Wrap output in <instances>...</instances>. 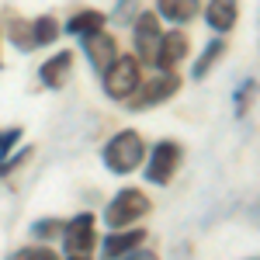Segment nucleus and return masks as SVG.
<instances>
[{
	"mask_svg": "<svg viewBox=\"0 0 260 260\" xmlns=\"http://www.w3.org/2000/svg\"><path fill=\"white\" fill-rule=\"evenodd\" d=\"M101 156H104V167H108L111 174H132L142 163V156H146L142 136L136 128H125V132H118V136L108 139V146H104Z\"/></svg>",
	"mask_w": 260,
	"mask_h": 260,
	"instance_id": "nucleus-1",
	"label": "nucleus"
},
{
	"mask_svg": "<svg viewBox=\"0 0 260 260\" xmlns=\"http://www.w3.org/2000/svg\"><path fill=\"white\" fill-rule=\"evenodd\" d=\"M101 83H104V94H108L111 101H128L142 83L139 59H132V56H115V59L104 66Z\"/></svg>",
	"mask_w": 260,
	"mask_h": 260,
	"instance_id": "nucleus-2",
	"label": "nucleus"
},
{
	"mask_svg": "<svg viewBox=\"0 0 260 260\" xmlns=\"http://www.w3.org/2000/svg\"><path fill=\"white\" fill-rule=\"evenodd\" d=\"M146 212H149V198H146L142 191H136V187H125V191H118L115 201L104 208V222H108L111 229H121V225H128V222L142 219Z\"/></svg>",
	"mask_w": 260,
	"mask_h": 260,
	"instance_id": "nucleus-3",
	"label": "nucleus"
},
{
	"mask_svg": "<svg viewBox=\"0 0 260 260\" xmlns=\"http://www.w3.org/2000/svg\"><path fill=\"white\" fill-rule=\"evenodd\" d=\"M94 250V215L80 212L62 225V253L66 257H90Z\"/></svg>",
	"mask_w": 260,
	"mask_h": 260,
	"instance_id": "nucleus-4",
	"label": "nucleus"
},
{
	"mask_svg": "<svg viewBox=\"0 0 260 260\" xmlns=\"http://www.w3.org/2000/svg\"><path fill=\"white\" fill-rule=\"evenodd\" d=\"M142 94H132L128 98V108L132 111H146V108H156L160 101L174 98L180 90V77L177 73H170V70H163V77H156V80H149L146 87H139Z\"/></svg>",
	"mask_w": 260,
	"mask_h": 260,
	"instance_id": "nucleus-5",
	"label": "nucleus"
},
{
	"mask_svg": "<svg viewBox=\"0 0 260 260\" xmlns=\"http://www.w3.org/2000/svg\"><path fill=\"white\" fill-rule=\"evenodd\" d=\"M177 163H180V146L177 142H170V139L156 142L153 153H149V163H146V180H153V184H170Z\"/></svg>",
	"mask_w": 260,
	"mask_h": 260,
	"instance_id": "nucleus-6",
	"label": "nucleus"
},
{
	"mask_svg": "<svg viewBox=\"0 0 260 260\" xmlns=\"http://www.w3.org/2000/svg\"><path fill=\"white\" fill-rule=\"evenodd\" d=\"M80 39H83V52H87L90 66H94L98 73H104V66L118 56V42H115V35H108L104 28H94V31H87V35H80Z\"/></svg>",
	"mask_w": 260,
	"mask_h": 260,
	"instance_id": "nucleus-7",
	"label": "nucleus"
},
{
	"mask_svg": "<svg viewBox=\"0 0 260 260\" xmlns=\"http://www.w3.org/2000/svg\"><path fill=\"white\" fill-rule=\"evenodd\" d=\"M160 21L156 14H149V11H142L139 18H136V52H139V59L153 62L156 59V45H160Z\"/></svg>",
	"mask_w": 260,
	"mask_h": 260,
	"instance_id": "nucleus-8",
	"label": "nucleus"
},
{
	"mask_svg": "<svg viewBox=\"0 0 260 260\" xmlns=\"http://www.w3.org/2000/svg\"><path fill=\"white\" fill-rule=\"evenodd\" d=\"M187 49H191V42H187L184 31L160 35V45H156V59H153V66H160V70H174V66L187 56Z\"/></svg>",
	"mask_w": 260,
	"mask_h": 260,
	"instance_id": "nucleus-9",
	"label": "nucleus"
},
{
	"mask_svg": "<svg viewBox=\"0 0 260 260\" xmlns=\"http://www.w3.org/2000/svg\"><path fill=\"white\" fill-rule=\"evenodd\" d=\"M236 18H240L236 0H208V7H205V21L212 31H229L236 24Z\"/></svg>",
	"mask_w": 260,
	"mask_h": 260,
	"instance_id": "nucleus-10",
	"label": "nucleus"
},
{
	"mask_svg": "<svg viewBox=\"0 0 260 260\" xmlns=\"http://www.w3.org/2000/svg\"><path fill=\"white\" fill-rule=\"evenodd\" d=\"M146 240V233L142 229H132V233H121L115 229L108 240H104V257H128V253H136Z\"/></svg>",
	"mask_w": 260,
	"mask_h": 260,
	"instance_id": "nucleus-11",
	"label": "nucleus"
},
{
	"mask_svg": "<svg viewBox=\"0 0 260 260\" xmlns=\"http://www.w3.org/2000/svg\"><path fill=\"white\" fill-rule=\"evenodd\" d=\"M70 66H73V52H56L49 62H42L39 70V80L45 83V87H62V80L70 77Z\"/></svg>",
	"mask_w": 260,
	"mask_h": 260,
	"instance_id": "nucleus-12",
	"label": "nucleus"
},
{
	"mask_svg": "<svg viewBox=\"0 0 260 260\" xmlns=\"http://www.w3.org/2000/svg\"><path fill=\"white\" fill-rule=\"evenodd\" d=\"M156 7H160L156 14H160V18H167L170 24H187V21L198 18L201 0H160Z\"/></svg>",
	"mask_w": 260,
	"mask_h": 260,
	"instance_id": "nucleus-13",
	"label": "nucleus"
},
{
	"mask_svg": "<svg viewBox=\"0 0 260 260\" xmlns=\"http://www.w3.org/2000/svg\"><path fill=\"white\" fill-rule=\"evenodd\" d=\"M7 39L18 45L21 52H31L35 49V35H31V21H21V18H11L7 21Z\"/></svg>",
	"mask_w": 260,
	"mask_h": 260,
	"instance_id": "nucleus-14",
	"label": "nucleus"
},
{
	"mask_svg": "<svg viewBox=\"0 0 260 260\" xmlns=\"http://www.w3.org/2000/svg\"><path fill=\"white\" fill-rule=\"evenodd\" d=\"M31 35H35V49L39 45H49V42L59 39V21L52 18V14H42V18L31 21Z\"/></svg>",
	"mask_w": 260,
	"mask_h": 260,
	"instance_id": "nucleus-15",
	"label": "nucleus"
},
{
	"mask_svg": "<svg viewBox=\"0 0 260 260\" xmlns=\"http://www.w3.org/2000/svg\"><path fill=\"white\" fill-rule=\"evenodd\" d=\"M94 28H104V14H98V11H80V14H73V18L66 21L70 35H87Z\"/></svg>",
	"mask_w": 260,
	"mask_h": 260,
	"instance_id": "nucleus-16",
	"label": "nucleus"
},
{
	"mask_svg": "<svg viewBox=\"0 0 260 260\" xmlns=\"http://www.w3.org/2000/svg\"><path fill=\"white\" fill-rule=\"evenodd\" d=\"M222 52H225V42H222V39H212L208 45H205L201 59L194 62V80H201V77H208V73H212V66H215V59H219Z\"/></svg>",
	"mask_w": 260,
	"mask_h": 260,
	"instance_id": "nucleus-17",
	"label": "nucleus"
},
{
	"mask_svg": "<svg viewBox=\"0 0 260 260\" xmlns=\"http://www.w3.org/2000/svg\"><path fill=\"white\" fill-rule=\"evenodd\" d=\"M62 225H66V222H59V219H39L31 225V233H35L39 240H52V236H62Z\"/></svg>",
	"mask_w": 260,
	"mask_h": 260,
	"instance_id": "nucleus-18",
	"label": "nucleus"
},
{
	"mask_svg": "<svg viewBox=\"0 0 260 260\" xmlns=\"http://www.w3.org/2000/svg\"><path fill=\"white\" fill-rule=\"evenodd\" d=\"M253 94H257V80L240 83V90H236V115H246V104H250Z\"/></svg>",
	"mask_w": 260,
	"mask_h": 260,
	"instance_id": "nucleus-19",
	"label": "nucleus"
},
{
	"mask_svg": "<svg viewBox=\"0 0 260 260\" xmlns=\"http://www.w3.org/2000/svg\"><path fill=\"white\" fill-rule=\"evenodd\" d=\"M14 260H59L52 250H45V246H24L14 253Z\"/></svg>",
	"mask_w": 260,
	"mask_h": 260,
	"instance_id": "nucleus-20",
	"label": "nucleus"
},
{
	"mask_svg": "<svg viewBox=\"0 0 260 260\" xmlns=\"http://www.w3.org/2000/svg\"><path fill=\"white\" fill-rule=\"evenodd\" d=\"M21 142V128H0V160Z\"/></svg>",
	"mask_w": 260,
	"mask_h": 260,
	"instance_id": "nucleus-21",
	"label": "nucleus"
},
{
	"mask_svg": "<svg viewBox=\"0 0 260 260\" xmlns=\"http://www.w3.org/2000/svg\"><path fill=\"white\" fill-rule=\"evenodd\" d=\"M0 66H4V62H0Z\"/></svg>",
	"mask_w": 260,
	"mask_h": 260,
	"instance_id": "nucleus-22",
	"label": "nucleus"
}]
</instances>
